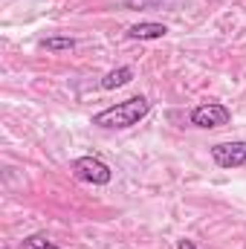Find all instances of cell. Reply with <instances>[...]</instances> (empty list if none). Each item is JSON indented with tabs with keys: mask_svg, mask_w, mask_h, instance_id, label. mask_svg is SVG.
Returning <instances> with one entry per match:
<instances>
[{
	"mask_svg": "<svg viewBox=\"0 0 246 249\" xmlns=\"http://www.w3.org/2000/svg\"><path fill=\"white\" fill-rule=\"evenodd\" d=\"M148 110H151V102H148L145 96H133V99H127V102H119V105H113V107L96 113V116H93V124L107 127V130H124V127H133L139 119H145Z\"/></svg>",
	"mask_w": 246,
	"mask_h": 249,
	"instance_id": "cell-1",
	"label": "cell"
},
{
	"mask_svg": "<svg viewBox=\"0 0 246 249\" xmlns=\"http://www.w3.org/2000/svg\"><path fill=\"white\" fill-rule=\"evenodd\" d=\"M72 174L81 183H90V186H107L113 180V171L102 160H96V157H78L72 162Z\"/></svg>",
	"mask_w": 246,
	"mask_h": 249,
	"instance_id": "cell-2",
	"label": "cell"
},
{
	"mask_svg": "<svg viewBox=\"0 0 246 249\" xmlns=\"http://www.w3.org/2000/svg\"><path fill=\"white\" fill-rule=\"evenodd\" d=\"M229 119H232L229 107H223V105H217V102H206V105H197V107L191 110V124H194V127H206V130L223 127V124H229Z\"/></svg>",
	"mask_w": 246,
	"mask_h": 249,
	"instance_id": "cell-3",
	"label": "cell"
},
{
	"mask_svg": "<svg viewBox=\"0 0 246 249\" xmlns=\"http://www.w3.org/2000/svg\"><path fill=\"white\" fill-rule=\"evenodd\" d=\"M211 160L220 168H246V142H220V145H214Z\"/></svg>",
	"mask_w": 246,
	"mask_h": 249,
	"instance_id": "cell-4",
	"label": "cell"
},
{
	"mask_svg": "<svg viewBox=\"0 0 246 249\" xmlns=\"http://www.w3.org/2000/svg\"><path fill=\"white\" fill-rule=\"evenodd\" d=\"M165 26L162 23H151V20H145V23H136V26H130L127 29V38H133V41H157V38H165Z\"/></svg>",
	"mask_w": 246,
	"mask_h": 249,
	"instance_id": "cell-5",
	"label": "cell"
},
{
	"mask_svg": "<svg viewBox=\"0 0 246 249\" xmlns=\"http://www.w3.org/2000/svg\"><path fill=\"white\" fill-rule=\"evenodd\" d=\"M130 78H133V70H130V67H119V70H110V72L102 78V87H105V90H116V87H124Z\"/></svg>",
	"mask_w": 246,
	"mask_h": 249,
	"instance_id": "cell-6",
	"label": "cell"
},
{
	"mask_svg": "<svg viewBox=\"0 0 246 249\" xmlns=\"http://www.w3.org/2000/svg\"><path fill=\"white\" fill-rule=\"evenodd\" d=\"M41 50H47V53H67V50H75V41L72 38H44Z\"/></svg>",
	"mask_w": 246,
	"mask_h": 249,
	"instance_id": "cell-7",
	"label": "cell"
},
{
	"mask_svg": "<svg viewBox=\"0 0 246 249\" xmlns=\"http://www.w3.org/2000/svg\"><path fill=\"white\" fill-rule=\"evenodd\" d=\"M18 249H61V247H55L47 235H32V238H26Z\"/></svg>",
	"mask_w": 246,
	"mask_h": 249,
	"instance_id": "cell-8",
	"label": "cell"
},
{
	"mask_svg": "<svg viewBox=\"0 0 246 249\" xmlns=\"http://www.w3.org/2000/svg\"><path fill=\"white\" fill-rule=\"evenodd\" d=\"M119 3L127 9H151V6H159L162 0H119Z\"/></svg>",
	"mask_w": 246,
	"mask_h": 249,
	"instance_id": "cell-9",
	"label": "cell"
},
{
	"mask_svg": "<svg viewBox=\"0 0 246 249\" xmlns=\"http://www.w3.org/2000/svg\"><path fill=\"white\" fill-rule=\"evenodd\" d=\"M177 249H197V247H194V241H188V238H183V241L177 244Z\"/></svg>",
	"mask_w": 246,
	"mask_h": 249,
	"instance_id": "cell-10",
	"label": "cell"
}]
</instances>
